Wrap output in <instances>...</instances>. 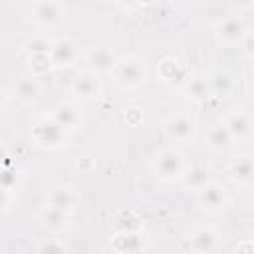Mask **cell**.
<instances>
[{
	"instance_id": "cell-7",
	"label": "cell",
	"mask_w": 254,
	"mask_h": 254,
	"mask_svg": "<svg viewBox=\"0 0 254 254\" xmlns=\"http://www.w3.org/2000/svg\"><path fill=\"white\" fill-rule=\"evenodd\" d=\"M30 18L40 26H56L64 18V6L58 0H36Z\"/></svg>"
},
{
	"instance_id": "cell-4",
	"label": "cell",
	"mask_w": 254,
	"mask_h": 254,
	"mask_svg": "<svg viewBox=\"0 0 254 254\" xmlns=\"http://www.w3.org/2000/svg\"><path fill=\"white\" fill-rule=\"evenodd\" d=\"M226 200H228L226 187L220 185L214 179L196 190V202L206 212H218V210H222L226 206Z\"/></svg>"
},
{
	"instance_id": "cell-19",
	"label": "cell",
	"mask_w": 254,
	"mask_h": 254,
	"mask_svg": "<svg viewBox=\"0 0 254 254\" xmlns=\"http://www.w3.org/2000/svg\"><path fill=\"white\" fill-rule=\"evenodd\" d=\"M40 91H42V87H40V81H38V77H36L34 73L20 77V79L16 81V85H14V95H16L20 101H24V103L36 101L38 95H40Z\"/></svg>"
},
{
	"instance_id": "cell-2",
	"label": "cell",
	"mask_w": 254,
	"mask_h": 254,
	"mask_svg": "<svg viewBox=\"0 0 254 254\" xmlns=\"http://www.w3.org/2000/svg\"><path fill=\"white\" fill-rule=\"evenodd\" d=\"M151 169H153V173H155V177L159 181L171 183V181H177V179H181L185 175L187 165H185V157H183V153L179 149L167 147V149H161L153 157Z\"/></svg>"
},
{
	"instance_id": "cell-13",
	"label": "cell",
	"mask_w": 254,
	"mask_h": 254,
	"mask_svg": "<svg viewBox=\"0 0 254 254\" xmlns=\"http://www.w3.org/2000/svg\"><path fill=\"white\" fill-rule=\"evenodd\" d=\"M232 141H234V137H232V133H230V129L226 127L224 121H222V123H214V125L208 129V133H206V145H208V149L214 151V153H224V151H228L230 145H232Z\"/></svg>"
},
{
	"instance_id": "cell-28",
	"label": "cell",
	"mask_w": 254,
	"mask_h": 254,
	"mask_svg": "<svg viewBox=\"0 0 254 254\" xmlns=\"http://www.w3.org/2000/svg\"><path fill=\"white\" fill-rule=\"evenodd\" d=\"M234 250H254V242H250L248 246H246V244H238Z\"/></svg>"
},
{
	"instance_id": "cell-9",
	"label": "cell",
	"mask_w": 254,
	"mask_h": 254,
	"mask_svg": "<svg viewBox=\"0 0 254 254\" xmlns=\"http://www.w3.org/2000/svg\"><path fill=\"white\" fill-rule=\"evenodd\" d=\"M99 75L91 69H85V71H79L75 73L73 81H71V91L75 97L79 99H91L95 95H99Z\"/></svg>"
},
{
	"instance_id": "cell-24",
	"label": "cell",
	"mask_w": 254,
	"mask_h": 254,
	"mask_svg": "<svg viewBox=\"0 0 254 254\" xmlns=\"http://www.w3.org/2000/svg\"><path fill=\"white\" fill-rule=\"evenodd\" d=\"M28 62H30V69L34 71V75H42L46 71H50L54 65L52 62V56L50 54H36V56H28Z\"/></svg>"
},
{
	"instance_id": "cell-11",
	"label": "cell",
	"mask_w": 254,
	"mask_h": 254,
	"mask_svg": "<svg viewBox=\"0 0 254 254\" xmlns=\"http://www.w3.org/2000/svg\"><path fill=\"white\" fill-rule=\"evenodd\" d=\"M75 202H77V194L69 187L56 185L46 192V204H50V206H56V208L71 212L75 208Z\"/></svg>"
},
{
	"instance_id": "cell-5",
	"label": "cell",
	"mask_w": 254,
	"mask_h": 254,
	"mask_svg": "<svg viewBox=\"0 0 254 254\" xmlns=\"http://www.w3.org/2000/svg\"><path fill=\"white\" fill-rule=\"evenodd\" d=\"M196 133V121L187 113H175L165 121V135L173 143H187Z\"/></svg>"
},
{
	"instance_id": "cell-10",
	"label": "cell",
	"mask_w": 254,
	"mask_h": 254,
	"mask_svg": "<svg viewBox=\"0 0 254 254\" xmlns=\"http://www.w3.org/2000/svg\"><path fill=\"white\" fill-rule=\"evenodd\" d=\"M85 60H87V65H89L91 71L105 73V71H111L115 67V64H117L119 58H115V54L109 48L99 46V48H91L87 52V58Z\"/></svg>"
},
{
	"instance_id": "cell-17",
	"label": "cell",
	"mask_w": 254,
	"mask_h": 254,
	"mask_svg": "<svg viewBox=\"0 0 254 254\" xmlns=\"http://www.w3.org/2000/svg\"><path fill=\"white\" fill-rule=\"evenodd\" d=\"M206 79H208L212 97H226L234 89V77L226 69H214L206 75Z\"/></svg>"
},
{
	"instance_id": "cell-15",
	"label": "cell",
	"mask_w": 254,
	"mask_h": 254,
	"mask_svg": "<svg viewBox=\"0 0 254 254\" xmlns=\"http://www.w3.org/2000/svg\"><path fill=\"white\" fill-rule=\"evenodd\" d=\"M228 177L236 185H250L254 183V159L240 157L228 165Z\"/></svg>"
},
{
	"instance_id": "cell-25",
	"label": "cell",
	"mask_w": 254,
	"mask_h": 254,
	"mask_svg": "<svg viewBox=\"0 0 254 254\" xmlns=\"http://www.w3.org/2000/svg\"><path fill=\"white\" fill-rule=\"evenodd\" d=\"M69 248L64 244V242H60V240H48V242H42L40 246H38V252L40 254H64V252H67Z\"/></svg>"
},
{
	"instance_id": "cell-3",
	"label": "cell",
	"mask_w": 254,
	"mask_h": 254,
	"mask_svg": "<svg viewBox=\"0 0 254 254\" xmlns=\"http://www.w3.org/2000/svg\"><path fill=\"white\" fill-rule=\"evenodd\" d=\"M32 135H34V141H36L40 147L50 149V151L60 149V147L64 145V141H65V129H64L52 115L42 117V119L34 125Z\"/></svg>"
},
{
	"instance_id": "cell-26",
	"label": "cell",
	"mask_w": 254,
	"mask_h": 254,
	"mask_svg": "<svg viewBox=\"0 0 254 254\" xmlns=\"http://www.w3.org/2000/svg\"><path fill=\"white\" fill-rule=\"evenodd\" d=\"M16 181H18V171L16 167H6L4 175H2V189L12 192V189H16Z\"/></svg>"
},
{
	"instance_id": "cell-6",
	"label": "cell",
	"mask_w": 254,
	"mask_h": 254,
	"mask_svg": "<svg viewBox=\"0 0 254 254\" xmlns=\"http://www.w3.org/2000/svg\"><path fill=\"white\" fill-rule=\"evenodd\" d=\"M246 24L238 16H224L214 24V36L224 46L240 44L246 36Z\"/></svg>"
},
{
	"instance_id": "cell-16",
	"label": "cell",
	"mask_w": 254,
	"mask_h": 254,
	"mask_svg": "<svg viewBox=\"0 0 254 254\" xmlns=\"http://www.w3.org/2000/svg\"><path fill=\"white\" fill-rule=\"evenodd\" d=\"M69 220H71V214L67 210H62V208H56V206H50V204H46L40 212V222L52 232L64 230L69 224Z\"/></svg>"
},
{
	"instance_id": "cell-23",
	"label": "cell",
	"mask_w": 254,
	"mask_h": 254,
	"mask_svg": "<svg viewBox=\"0 0 254 254\" xmlns=\"http://www.w3.org/2000/svg\"><path fill=\"white\" fill-rule=\"evenodd\" d=\"M54 42L48 40L46 36H34L24 44V50L28 56H36V54H52Z\"/></svg>"
},
{
	"instance_id": "cell-8",
	"label": "cell",
	"mask_w": 254,
	"mask_h": 254,
	"mask_svg": "<svg viewBox=\"0 0 254 254\" xmlns=\"http://www.w3.org/2000/svg\"><path fill=\"white\" fill-rule=\"evenodd\" d=\"M50 56H52V62H54L56 67H69L79 60V48L73 40L62 38V40L54 42V48H52Z\"/></svg>"
},
{
	"instance_id": "cell-22",
	"label": "cell",
	"mask_w": 254,
	"mask_h": 254,
	"mask_svg": "<svg viewBox=\"0 0 254 254\" xmlns=\"http://www.w3.org/2000/svg\"><path fill=\"white\" fill-rule=\"evenodd\" d=\"M224 123H226V127L230 129V133H232L234 139L248 137V135L252 133V127H254L252 121H250V117H248L246 113H242V111L230 113V115L224 119Z\"/></svg>"
},
{
	"instance_id": "cell-20",
	"label": "cell",
	"mask_w": 254,
	"mask_h": 254,
	"mask_svg": "<svg viewBox=\"0 0 254 254\" xmlns=\"http://www.w3.org/2000/svg\"><path fill=\"white\" fill-rule=\"evenodd\" d=\"M181 181H183V185H185L187 189H190V190H194V192H196L200 187H204L206 183H210V181H212V171H210L208 167L196 165V167L187 169V171H185V175L181 177Z\"/></svg>"
},
{
	"instance_id": "cell-1",
	"label": "cell",
	"mask_w": 254,
	"mask_h": 254,
	"mask_svg": "<svg viewBox=\"0 0 254 254\" xmlns=\"http://www.w3.org/2000/svg\"><path fill=\"white\" fill-rule=\"evenodd\" d=\"M111 75L121 89H137L147 79V65L137 56L119 58L115 67L111 69Z\"/></svg>"
},
{
	"instance_id": "cell-29",
	"label": "cell",
	"mask_w": 254,
	"mask_h": 254,
	"mask_svg": "<svg viewBox=\"0 0 254 254\" xmlns=\"http://www.w3.org/2000/svg\"><path fill=\"white\" fill-rule=\"evenodd\" d=\"M236 2H240V4H244V6H246V4H250L252 0H236Z\"/></svg>"
},
{
	"instance_id": "cell-14",
	"label": "cell",
	"mask_w": 254,
	"mask_h": 254,
	"mask_svg": "<svg viewBox=\"0 0 254 254\" xmlns=\"http://www.w3.org/2000/svg\"><path fill=\"white\" fill-rule=\"evenodd\" d=\"M113 248L117 252H143L147 248V240L141 230H125V232H117L113 240Z\"/></svg>"
},
{
	"instance_id": "cell-18",
	"label": "cell",
	"mask_w": 254,
	"mask_h": 254,
	"mask_svg": "<svg viewBox=\"0 0 254 254\" xmlns=\"http://www.w3.org/2000/svg\"><path fill=\"white\" fill-rule=\"evenodd\" d=\"M65 131H71V129H77L79 123H81V115L77 111V107L73 103H58L52 113H50Z\"/></svg>"
},
{
	"instance_id": "cell-12",
	"label": "cell",
	"mask_w": 254,
	"mask_h": 254,
	"mask_svg": "<svg viewBox=\"0 0 254 254\" xmlns=\"http://www.w3.org/2000/svg\"><path fill=\"white\" fill-rule=\"evenodd\" d=\"M220 234L212 226H198L190 234V248L194 252H214L218 248Z\"/></svg>"
},
{
	"instance_id": "cell-27",
	"label": "cell",
	"mask_w": 254,
	"mask_h": 254,
	"mask_svg": "<svg viewBox=\"0 0 254 254\" xmlns=\"http://www.w3.org/2000/svg\"><path fill=\"white\" fill-rule=\"evenodd\" d=\"M240 46H242V52H244L248 58L254 60V32H246V36H244V40L240 42Z\"/></svg>"
},
{
	"instance_id": "cell-21",
	"label": "cell",
	"mask_w": 254,
	"mask_h": 254,
	"mask_svg": "<svg viewBox=\"0 0 254 254\" xmlns=\"http://www.w3.org/2000/svg\"><path fill=\"white\" fill-rule=\"evenodd\" d=\"M185 95L196 103H202L206 101L208 97H212L210 93V85H208V79L202 77V75H194L190 79H187L185 83Z\"/></svg>"
}]
</instances>
